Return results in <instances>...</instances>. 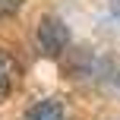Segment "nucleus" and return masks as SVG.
I'll return each mask as SVG.
<instances>
[{
    "instance_id": "7ed1b4c3",
    "label": "nucleus",
    "mask_w": 120,
    "mask_h": 120,
    "mask_svg": "<svg viewBox=\"0 0 120 120\" xmlns=\"http://www.w3.org/2000/svg\"><path fill=\"white\" fill-rule=\"evenodd\" d=\"M16 79H19V63H16V57H13L10 51L0 48V98H6V95L13 92Z\"/></svg>"
},
{
    "instance_id": "f03ea898",
    "label": "nucleus",
    "mask_w": 120,
    "mask_h": 120,
    "mask_svg": "<svg viewBox=\"0 0 120 120\" xmlns=\"http://www.w3.org/2000/svg\"><path fill=\"white\" fill-rule=\"evenodd\" d=\"M25 120H66V104L60 98H41L25 111Z\"/></svg>"
},
{
    "instance_id": "39448f33",
    "label": "nucleus",
    "mask_w": 120,
    "mask_h": 120,
    "mask_svg": "<svg viewBox=\"0 0 120 120\" xmlns=\"http://www.w3.org/2000/svg\"><path fill=\"white\" fill-rule=\"evenodd\" d=\"M108 6H111V16L120 22V0H108Z\"/></svg>"
},
{
    "instance_id": "20e7f679",
    "label": "nucleus",
    "mask_w": 120,
    "mask_h": 120,
    "mask_svg": "<svg viewBox=\"0 0 120 120\" xmlns=\"http://www.w3.org/2000/svg\"><path fill=\"white\" fill-rule=\"evenodd\" d=\"M19 3H22V0H0V19H3V16H13V13L19 10Z\"/></svg>"
},
{
    "instance_id": "f257e3e1",
    "label": "nucleus",
    "mask_w": 120,
    "mask_h": 120,
    "mask_svg": "<svg viewBox=\"0 0 120 120\" xmlns=\"http://www.w3.org/2000/svg\"><path fill=\"white\" fill-rule=\"evenodd\" d=\"M35 38H38L41 54H48V57H60L70 48V29H66V22L57 19V16H44L41 22H38Z\"/></svg>"
}]
</instances>
